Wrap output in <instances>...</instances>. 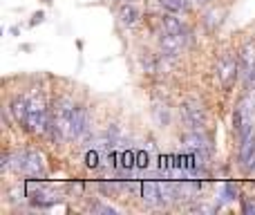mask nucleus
I'll list each match as a JSON object with an SVG mask.
<instances>
[{
  "mask_svg": "<svg viewBox=\"0 0 255 215\" xmlns=\"http://www.w3.org/2000/svg\"><path fill=\"white\" fill-rule=\"evenodd\" d=\"M157 43H159L161 52L177 56V54H181L190 45V31H184V34H166V31H159Z\"/></svg>",
  "mask_w": 255,
  "mask_h": 215,
  "instance_id": "obj_4",
  "label": "nucleus"
},
{
  "mask_svg": "<svg viewBox=\"0 0 255 215\" xmlns=\"http://www.w3.org/2000/svg\"><path fill=\"white\" fill-rule=\"evenodd\" d=\"M215 72H217V79H220L222 88L231 90L235 85V81L240 79V58H238V54L224 52L220 58H217Z\"/></svg>",
  "mask_w": 255,
  "mask_h": 215,
  "instance_id": "obj_2",
  "label": "nucleus"
},
{
  "mask_svg": "<svg viewBox=\"0 0 255 215\" xmlns=\"http://www.w3.org/2000/svg\"><path fill=\"white\" fill-rule=\"evenodd\" d=\"M238 164L244 173L255 171V135L238 144Z\"/></svg>",
  "mask_w": 255,
  "mask_h": 215,
  "instance_id": "obj_6",
  "label": "nucleus"
},
{
  "mask_svg": "<svg viewBox=\"0 0 255 215\" xmlns=\"http://www.w3.org/2000/svg\"><path fill=\"white\" fill-rule=\"evenodd\" d=\"M247 94L253 99V103H255V85H253V88H249V92H247Z\"/></svg>",
  "mask_w": 255,
  "mask_h": 215,
  "instance_id": "obj_21",
  "label": "nucleus"
},
{
  "mask_svg": "<svg viewBox=\"0 0 255 215\" xmlns=\"http://www.w3.org/2000/svg\"><path fill=\"white\" fill-rule=\"evenodd\" d=\"M117 16H119V22L124 27H134L136 22L141 20V9L136 7L134 2H124L119 7V13H117Z\"/></svg>",
  "mask_w": 255,
  "mask_h": 215,
  "instance_id": "obj_12",
  "label": "nucleus"
},
{
  "mask_svg": "<svg viewBox=\"0 0 255 215\" xmlns=\"http://www.w3.org/2000/svg\"><path fill=\"white\" fill-rule=\"evenodd\" d=\"M157 4L163 11H175V13H186L193 7V0H157Z\"/></svg>",
  "mask_w": 255,
  "mask_h": 215,
  "instance_id": "obj_15",
  "label": "nucleus"
},
{
  "mask_svg": "<svg viewBox=\"0 0 255 215\" xmlns=\"http://www.w3.org/2000/svg\"><path fill=\"white\" fill-rule=\"evenodd\" d=\"M49 114H52V108L47 106V101L43 99V94L34 92L29 97V106H27V119H25V123H22V130L29 132V135L43 137L45 130H47Z\"/></svg>",
  "mask_w": 255,
  "mask_h": 215,
  "instance_id": "obj_1",
  "label": "nucleus"
},
{
  "mask_svg": "<svg viewBox=\"0 0 255 215\" xmlns=\"http://www.w3.org/2000/svg\"><path fill=\"white\" fill-rule=\"evenodd\" d=\"M159 29L166 31V34H184V31H188V27H186V22L181 20L179 16H177L175 11H166V13H159Z\"/></svg>",
  "mask_w": 255,
  "mask_h": 215,
  "instance_id": "obj_7",
  "label": "nucleus"
},
{
  "mask_svg": "<svg viewBox=\"0 0 255 215\" xmlns=\"http://www.w3.org/2000/svg\"><path fill=\"white\" fill-rule=\"evenodd\" d=\"M90 126L92 119L85 106L74 108V117H72V130H70V141H85L90 137Z\"/></svg>",
  "mask_w": 255,
  "mask_h": 215,
  "instance_id": "obj_5",
  "label": "nucleus"
},
{
  "mask_svg": "<svg viewBox=\"0 0 255 215\" xmlns=\"http://www.w3.org/2000/svg\"><path fill=\"white\" fill-rule=\"evenodd\" d=\"M0 171L7 175V173H11V155L9 153H2V157H0Z\"/></svg>",
  "mask_w": 255,
  "mask_h": 215,
  "instance_id": "obj_17",
  "label": "nucleus"
},
{
  "mask_svg": "<svg viewBox=\"0 0 255 215\" xmlns=\"http://www.w3.org/2000/svg\"><path fill=\"white\" fill-rule=\"evenodd\" d=\"M22 177H31V180H36V177L43 180L45 177L43 155H40L38 150H27V164H25V175Z\"/></svg>",
  "mask_w": 255,
  "mask_h": 215,
  "instance_id": "obj_10",
  "label": "nucleus"
},
{
  "mask_svg": "<svg viewBox=\"0 0 255 215\" xmlns=\"http://www.w3.org/2000/svg\"><path fill=\"white\" fill-rule=\"evenodd\" d=\"M141 195H143V204L150 209H159L166 207V200L161 195V184H154V182H143L141 186Z\"/></svg>",
  "mask_w": 255,
  "mask_h": 215,
  "instance_id": "obj_8",
  "label": "nucleus"
},
{
  "mask_svg": "<svg viewBox=\"0 0 255 215\" xmlns=\"http://www.w3.org/2000/svg\"><path fill=\"white\" fill-rule=\"evenodd\" d=\"M242 213L244 215H255V200H251V198L242 200Z\"/></svg>",
  "mask_w": 255,
  "mask_h": 215,
  "instance_id": "obj_18",
  "label": "nucleus"
},
{
  "mask_svg": "<svg viewBox=\"0 0 255 215\" xmlns=\"http://www.w3.org/2000/svg\"><path fill=\"white\" fill-rule=\"evenodd\" d=\"M115 2H119V4H124V2H128V0H115Z\"/></svg>",
  "mask_w": 255,
  "mask_h": 215,
  "instance_id": "obj_22",
  "label": "nucleus"
},
{
  "mask_svg": "<svg viewBox=\"0 0 255 215\" xmlns=\"http://www.w3.org/2000/svg\"><path fill=\"white\" fill-rule=\"evenodd\" d=\"M150 117L157 123L159 128H168L170 126V106L166 101H152V108H150Z\"/></svg>",
  "mask_w": 255,
  "mask_h": 215,
  "instance_id": "obj_13",
  "label": "nucleus"
},
{
  "mask_svg": "<svg viewBox=\"0 0 255 215\" xmlns=\"http://www.w3.org/2000/svg\"><path fill=\"white\" fill-rule=\"evenodd\" d=\"M47 2H52V0H47Z\"/></svg>",
  "mask_w": 255,
  "mask_h": 215,
  "instance_id": "obj_23",
  "label": "nucleus"
},
{
  "mask_svg": "<svg viewBox=\"0 0 255 215\" xmlns=\"http://www.w3.org/2000/svg\"><path fill=\"white\" fill-rule=\"evenodd\" d=\"M179 114L186 123L190 126V130H206V108L197 99H188L181 103Z\"/></svg>",
  "mask_w": 255,
  "mask_h": 215,
  "instance_id": "obj_3",
  "label": "nucleus"
},
{
  "mask_svg": "<svg viewBox=\"0 0 255 215\" xmlns=\"http://www.w3.org/2000/svg\"><path fill=\"white\" fill-rule=\"evenodd\" d=\"M45 20V13L43 11H36L34 13V18H31V22H29V25L31 27H34V25H40V22H43Z\"/></svg>",
  "mask_w": 255,
  "mask_h": 215,
  "instance_id": "obj_19",
  "label": "nucleus"
},
{
  "mask_svg": "<svg viewBox=\"0 0 255 215\" xmlns=\"http://www.w3.org/2000/svg\"><path fill=\"white\" fill-rule=\"evenodd\" d=\"M238 58H240V79H242L244 74L255 70V40L253 38L247 40V43L240 47Z\"/></svg>",
  "mask_w": 255,
  "mask_h": 215,
  "instance_id": "obj_9",
  "label": "nucleus"
},
{
  "mask_svg": "<svg viewBox=\"0 0 255 215\" xmlns=\"http://www.w3.org/2000/svg\"><path fill=\"white\" fill-rule=\"evenodd\" d=\"M195 4H199V7H206V4H213V0H193Z\"/></svg>",
  "mask_w": 255,
  "mask_h": 215,
  "instance_id": "obj_20",
  "label": "nucleus"
},
{
  "mask_svg": "<svg viewBox=\"0 0 255 215\" xmlns=\"http://www.w3.org/2000/svg\"><path fill=\"white\" fill-rule=\"evenodd\" d=\"M224 18H226V11L224 9H217V7H211L206 13H204V27L208 31H217L222 25H224Z\"/></svg>",
  "mask_w": 255,
  "mask_h": 215,
  "instance_id": "obj_14",
  "label": "nucleus"
},
{
  "mask_svg": "<svg viewBox=\"0 0 255 215\" xmlns=\"http://www.w3.org/2000/svg\"><path fill=\"white\" fill-rule=\"evenodd\" d=\"M27 106H29V99L22 97V94H13L11 101H9V112H11V119L13 123H18V126H22L27 119Z\"/></svg>",
  "mask_w": 255,
  "mask_h": 215,
  "instance_id": "obj_11",
  "label": "nucleus"
},
{
  "mask_svg": "<svg viewBox=\"0 0 255 215\" xmlns=\"http://www.w3.org/2000/svg\"><path fill=\"white\" fill-rule=\"evenodd\" d=\"M238 198V186L233 184V182H229V184L224 186V200L226 202H231V200Z\"/></svg>",
  "mask_w": 255,
  "mask_h": 215,
  "instance_id": "obj_16",
  "label": "nucleus"
}]
</instances>
